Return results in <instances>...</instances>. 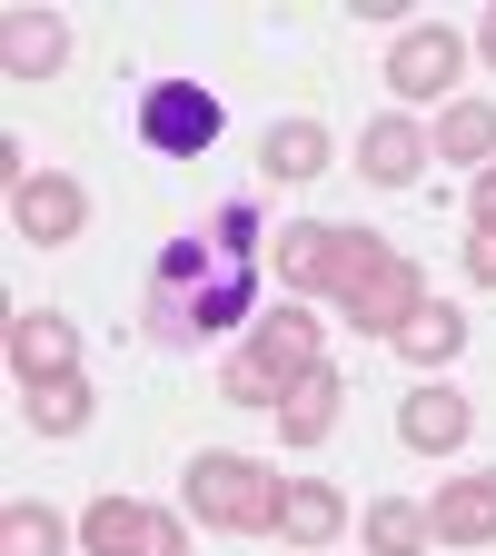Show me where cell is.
<instances>
[{"label":"cell","mask_w":496,"mask_h":556,"mask_svg":"<svg viewBox=\"0 0 496 556\" xmlns=\"http://www.w3.org/2000/svg\"><path fill=\"white\" fill-rule=\"evenodd\" d=\"M457 60H467V40L428 21V30H407V40L387 50V90H397V100H428V90H447V80H457Z\"/></svg>","instance_id":"30bf717a"},{"label":"cell","mask_w":496,"mask_h":556,"mask_svg":"<svg viewBox=\"0 0 496 556\" xmlns=\"http://www.w3.org/2000/svg\"><path fill=\"white\" fill-rule=\"evenodd\" d=\"M69 368H80V338H69V318L21 308V318H11V378L30 388V378H69Z\"/></svg>","instance_id":"8fae6325"},{"label":"cell","mask_w":496,"mask_h":556,"mask_svg":"<svg viewBox=\"0 0 496 556\" xmlns=\"http://www.w3.org/2000/svg\"><path fill=\"white\" fill-rule=\"evenodd\" d=\"M21 397H30V428H40V438H69V428L90 417V378H80V368H69V378H30Z\"/></svg>","instance_id":"ac0fdd59"},{"label":"cell","mask_w":496,"mask_h":556,"mask_svg":"<svg viewBox=\"0 0 496 556\" xmlns=\"http://www.w3.org/2000/svg\"><path fill=\"white\" fill-rule=\"evenodd\" d=\"M80 546L90 556H189V527L169 507H129V497H100L80 517Z\"/></svg>","instance_id":"8992f818"},{"label":"cell","mask_w":496,"mask_h":556,"mask_svg":"<svg viewBox=\"0 0 496 556\" xmlns=\"http://www.w3.org/2000/svg\"><path fill=\"white\" fill-rule=\"evenodd\" d=\"M278 486L289 477H268L258 457L208 447V457H189V517L229 527V536H258V527H278Z\"/></svg>","instance_id":"277c9868"},{"label":"cell","mask_w":496,"mask_h":556,"mask_svg":"<svg viewBox=\"0 0 496 556\" xmlns=\"http://www.w3.org/2000/svg\"><path fill=\"white\" fill-rule=\"evenodd\" d=\"M60 546H69V527H60L50 507H30V497L0 517V556H60Z\"/></svg>","instance_id":"7402d4cb"},{"label":"cell","mask_w":496,"mask_h":556,"mask_svg":"<svg viewBox=\"0 0 496 556\" xmlns=\"http://www.w3.org/2000/svg\"><path fill=\"white\" fill-rule=\"evenodd\" d=\"M139 139H150L160 160H199L208 139H219V90H199V80H150V90H139Z\"/></svg>","instance_id":"5b68a950"},{"label":"cell","mask_w":496,"mask_h":556,"mask_svg":"<svg viewBox=\"0 0 496 556\" xmlns=\"http://www.w3.org/2000/svg\"><path fill=\"white\" fill-rule=\"evenodd\" d=\"M467 428H476V407H467L457 388H417V397L397 407V438H407L417 457H447V447H457Z\"/></svg>","instance_id":"7c38bea8"},{"label":"cell","mask_w":496,"mask_h":556,"mask_svg":"<svg viewBox=\"0 0 496 556\" xmlns=\"http://www.w3.org/2000/svg\"><path fill=\"white\" fill-rule=\"evenodd\" d=\"M268 258L289 268L298 289L338 299V278H347V258H358V229H328V219H298V229H278V239H268Z\"/></svg>","instance_id":"ba28073f"},{"label":"cell","mask_w":496,"mask_h":556,"mask_svg":"<svg viewBox=\"0 0 496 556\" xmlns=\"http://www.w3.org/2000/svg\"><path fill=\"white\" fill-rule=\"evenodd\" d=\"M486 150H496V110L486 100H457L437 119V160H486Z\"/></svg>","instance_id":"44dd1931"},{"label":"cell","mask_w":496,"mask_h":556,"mask_svg":"<svg viewBox=\"0 0 496 556\" xmlns=\"http://www.w3.org/2000/svg\"><path fill=\"white\" fill-rule=\"evenodd\" d=\"M397 348H407V358H417V368H447V358H457V348H467V318L428 299V308H417V318L397 328Z\"/></svg>","instance_id":"d6986e66"},{"label":"cell","mask_w":496,"mask_h":556,"mask_svg":"<svg viewBox=\"0 0 496 556\" xmlns=\"http://www.w3.org/2000/svg\"><path fill=\"white\" fill-rule=\"evenodd\" d=\"M338 397H347V378H338V368L318 358V368H308V378H298L289 397H278V438H289V447H318V438L338 428Z\"/></svg>","instance_id":"4fadbf2b"},{"label":"cell","mask_w":496,"mask_h":556,"mask_svg":"<svg viewBox=\"0 0 496 556\" xmlns=\"http://www.w3.org/2000/svg\"><path fill=\"white\" fill-rule=\"evenodd\" d=\"M249 289H258V208L229 199L199 239H169V258L150 278V328L160 338H219L249 318Z\"/></svg>","instance_id":"6da1fadb"},{"label":"cell","mask_w":496,"mask_h":556,"mask_svg":"<svg viewBox=\"0 0 496 556\" xmlns=\"http://www.w3.org/2000/svg\"><path fill=\"white\" fill-rule=\"evenodd\" d=\"M338 308H347V328L397 338L417 308H428V268H417L407 249H387L378 229H358V258H347V278H338Z\"/></svg>","instance_id":"3957f363"},{"label":"cell","mask_w":496,"mask_h":556,"mask_svg":"<svg viewBox=\"0 0 496 556\" xmlns=\"http://www.w3.org/2000/svg\"><path fill=\"white\" fill-rule=\"evenodd\" d=\"M467 208H476V239H496V169H476V199Z\"/></svg>","instance_id":"603a6c76"},{"label":"cell","mask_w":496,"mask_h":556,"mask_svg":"<svg viewBox=\"0 0 496 556\" xmlns=\"http://www.w3.org/2000/svg\"><path fill=\"white\" fill-rule=\"evenodd\" d=\"M338 517H347V497L328 477H289V486H278V536H289V546H328Z\"/></svg>","instance_id":"5bb4252c"},{"label":"cell","mask_w":496,"mask_h":556,"mask_svg":"<svg viewBox=\"0 0 496 556\" xmlns=\"http://www.w3.org/2000/svg\"><path fill=\"white\" fill-rule=\"evenodd\" d=\"M258 169H268V179H318V169H328V129H318V119H278L268 150H258Z\"/></svg>","instance_id":"e0dca14e"},{"label":"cell","mask_w":496,"mask_h":556,"mask_svg":"<svg viewBox=\"0 0 496 556\" xmlns=\"http://www.w3.org/2000/svg\"><path fill=\"white\" fill-rule=\"evenodd\" d=\"M467 278H476V289H496V239H476V249H467Z\"/></svg>","instance_id":"cb8c5ba5"},{"label":"cell","mask_w":496,"mask_h":556,"mask_svg":"<svg viewBox=\"0 0 496 556\" xmlns=\"http://www.w3.org/2000/svg\"><path fill=\"white\" fill-rule=\"evenodd\" d=\"M318 338H328V328H318L308 308H268V318L249 328V348L219 368V388H229L239 407H278V397L318 368Z\"/></svg>","instance_id":"7a4b0ae2"},{"label":"cell","mask_w":496,"mask_h":556,"mask_svg":"<svg viewBox=\"0 0 496 556\" xmlns=\"http://www.w3.org/2000/svg\"><path fill=\"white\" fill-rule=\"evenodd\" d=\"M60 60H69V30L50 11H11L0 21V70H11V80H40V70H60Z\"/></svg>","instance_id":"9a60e30c"},{"label":"cell","mask_w":496,"mask_h":556,"mask_svg":"<svg viewBox=\"0 0 496 556\" xmlns=\"http://www.w3.org/2000/svg\"><path fill=\"white\" fill-rule=\"evenodd\" d=\"M80 219H90L80 179H50V169H30V179L11 189V229H21L30 249H69V239H80Z\"/></svg>","instance_id":"52a82bcc"},{"label":"cell","mask_w":496,"mask_h":556,"mask_svg":"<svg viewBox=\"0 0 496 556\" xmlns=\"http://www.w3.org/2000/svg\"><path fill=\"white\" fill-rule=\"evenodd\" d=\"M358 169H368L378 189H407L417 169H428V139H417V119H378V129L358 139Z\"/></svg>","instance_id":"2e32d148"},{"label":"cell","mask_w":496,"mask_h":556,"mask_svg":"<svg viewBox=\"0 0 496 556\" xmlns=\"http://www.w3.org/2000/svg\"><path fill=\"white\" fill-rule=\"evenodd\" d=\"M437 527H428V507H407V497H378L368 507V556H417Z\"/></svg>","instance_id":"ffe728a7"},{"label":"cell","mask_w":496,"mask_h":556,"mask_svg":"<svg viewBox=\"0 0 496 556\" xmlns=\"http://www.w3.org/2000/svg\"><path fill=\"white\" fill-rule=\"evenodd\" d=\"M428 527H437L447 546H496V467L447 477V486H437V507H428Z\"/></svg>","instance_id":"9c48e42d"},{"label":"cell","mask_w":496,"mask_h":556,"mask_svg":"<svg viewBox=\"0 0 496 556\" xmlns=\"http://www.w3.org/2000/svg\"><path fill=\"white\" fill-rule=\"evenodd\" d=\"M476 50H486V60H496V11H486V21H476Z\"/></svg>","instance_id":"d4e9b609"}]
</instances>
